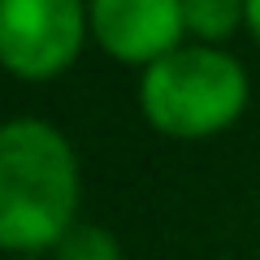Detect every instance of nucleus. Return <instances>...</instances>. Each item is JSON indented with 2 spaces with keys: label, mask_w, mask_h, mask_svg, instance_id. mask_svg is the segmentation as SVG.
Listing matches in <instances>:
<instances>
[{
  "label": "nucleus",
  "mask_w": 260,
  "mask_h": 260,
  "mask_svg": "<svg viewBox=\"0 0 260 260\" xmlns=\"http://www.w3.org/2000/svg\"><path fill=\"white\" fill-rule=\"evenodd\" d=\"M78 160L56 126L13 117L0 130V247L44 251L74 230Z\"/></svg>",
  "instance_id": "nucleus-1"
},
{
  "label": "nucleus",
  "mask_w": 260,
  "mask_h": 260,
  "mask_svg": "<svg viewBox=\"0 0 260 260\" xmlns=\"http://www.w3.org/2000/svg\"><path fill=\"white\" fill-rule=\"evenodd\" d=\"M56 260H121V247L104 225H74L56 243Z\"/></svg>",
  "instance_id": "nucleus-6"
},
{
  "label": "nucleus",
  "mask_w": 260,
  "mask_h": 260,
  "mask_svg": "<svg viewBox=\"0 0 260 260\" xmlns=\"http://www.w3.org/2000/svg\"><path fill=\"white\" fill-rule=\"evenodd\" d=\"M87 22L109 56L143 70L182 48L178 35L186 30L182 0H87Z\"/></svg>",
  "instance_id": "nucleus-4"
},
{
  "label": "nucleus",
  "mask_w": 260,
  "mask_h": 260,
  "mask_svg": "<svg viewBox=\"0 0 260 260\" xmlns=\"http://www.w3.org/2000/svg\"><path fill=\"white\" fill-rule=\"evenodd\" d=\"M247 30L256 35V44H260V0H247Z\"/></svg>",
  "instance_id": "nucleus-7"
},
{
  "label": "nucleus",
  "mask_w": 260,
  "mask_h": 260,
  "mask_svg": "<svg viewBox=\"0 0 260 260\" xmlns=\"http://www.w3.org/2000/svg\"><path fill=\"white\" fill-rule=\"evenodd\" d=\"M91 30L83 0H0V61L18 78H52Z\"/></svg>",
  "instance_id": "nucleus-3"
},
{
  "label": "nucleus",
  "mask_w": 260,
  "mask_h": 260,
  "mask_svg": "<svg viewBox=\"0 0 260 260\" xmlns=\"http://www.w3.org/2000/svg\"><path fill=\"white\" fill-rule=\"evenodd\" d=\"M247 104V70L208 44L174 48L152 61L139 83V109L160 135L204 139L225 130Z\"/></svg>",
  "instance_id": "nucleus-2"
},
{
  "label": "nucleus",
  "mask_w": 260,
  "mask_h": 260,
  "mask_svg": "<svg viewBox=\"0 0 260 260\" xmlns=\"http://www.w3.org/2000/svg\"><path fill=\"white\" fill-rule=\"evenodd\" d=\"M182 18L186 30L217 44V39L234 35L239 22H247V0H182Z\"/></svg>",
  "instance_id": "nucleus-5"
}]
</instances>
